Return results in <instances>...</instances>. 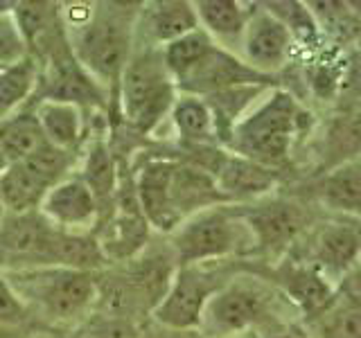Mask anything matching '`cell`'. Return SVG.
I'll use <instances>...</instances> for the list:
<instances>
[{
  "label": "cell",
  "instance_id": "obj_1",
  "mask_svg": "<svg viewBox=\"0 0 361 338\" xmlns=\"http://www.w3.org/2000/svg\"><path fill=\"white\" fill-rule=\"evenodd\" d=\"M310 122V113L287 90H274L251 115L237 122L231 135V146L237 156L276 169L287 161L293 138Z\"/></svg>",
  "mask_w": 361,
  "mask_h": 338
},
{
  "label": "cell",
  "instance_id": "obj_2",
  "mask_svg": "<svg viewBox=\"0 0 361 338\" xmlns=\"http://www.w3.org/2000/svg\"><path fill=\"white\" fill-rule=\"evenodd\" d=\"M174 79L167 73L163 52H142L127 63L120 77V97L127 120L135 129L152 131L174 108Z\"/></svg>",
  "mask_w": 361,
  "mask_h": 338
},
{
  "label": "cell",
  "instance_id": "obj_3",
  "mask_svg": "<svg viewBox=\"0 0 361 338\" xmlns=\"http://www.w3.org/2000/svg\"><path fill=\"white\" fill-rule=\"evenodd\" d=\"M131 23L122 11L90 16L79 25L73 45L75 61L99 82L120 84V77L129 63Z\"/></svg>",
  "mask_w": 361,
  "mask_h": 338
},
{
  "label": "cell",
  "instance_id": "obj_4",
  "mask_svg": "<svg viewBox=\"0 0 361 338\" xmlns=\"http://www.w3.org/2000/svg\"><path fill=\"white\" fill-rule=\"evenodd\" d=\"M30 280V296L56 318H73L84 311L95 298V277L88 270L75 268H43V270H16Z\"/></svg>",
  "mask_w": 361,
  "mask_h": 338
},
{
  "label": "cell",
  "instance_id": "obj_5",
  "mask_svg": "<svg viewBox=\"0 0 361 338\" xmlns=\"http://www.w3.org/2000/svg\"><path fill=\"white\" fill-rule=\"evenodd\" d=\"M271 82H274L271 75L257 73L246 61H240L235 54L214 45L188 75L178 79L176 86L192 93V97H208L237 86H269Z\"/></svg>",
  "mask_w": 361,
  "mask_h": 338
},
{
  "label": "cell",
  "instance_id": "obj_6",
  "mask_svg": "<svg viewBox=\"0 0 361 338\" xmlns=\"http://www.w3.org/2000/svg\"><path fill=\"white\" fill-rule=\"evenodd\" d=\"M56 228L41 212L9 214L0 221V255L9 262L39 264L54 268Z\"/></svg>",
  "mask_w": 361,
  "mask_h": 338
},
{
  "label": "cell",
  "instance_id": "obj_7",
  "mask_svg": "<svg viewBox=\"0 0 361 338\" xmlns=\"http://www.w3.org/2000/svg\"><path fill=\"white\" fill-rule=\"evenodd\" d=\"M237 244L235 223L221 210H203L183 223L174 234L178 262L188 266L201 259H212L231 253Z\"/></svg>",
  "mask_w": 361,
  "mask_h": 338
},
{
  "label": "cell",
  "instance_id": "obj_8",
  "mask_svg": "<svg viewBox=\"0 0 361 338\" xmlns=\"http://www.w3.org/2000/svg\"><path fill=\"white\" fill-rule=\"evenodd\" d=\"M210 296L212 287L208 280L190 266H180L165 298L154 307V318L172 330H192L201 325Z\"/></svg>",
  "mask_w": 361,
  "mask_h": 338
},
{
  "label": "cell",
  "instance_id": "obj_9",
  "mask_svg": "<svg viewBox=\"0 0 361 338\" xmlns=\"http://www.w3.org/2000/svg\"><path fill=\"white\" fill-rule=\"evenodd\" d=\"M293 48V37L267 9L253 11L244 30L246 61L257 73L271 75L287 63Z\"/></svg>",
  "mask_w": 361,
  "mask_h": 338
},
{
  "label": "cell",
  "instance_id": "obj_10",
  "mask_svg": "<svg viewBox=\"0 0 361 338\" xmlns=\"http://www.w3.org/2000/svg\"><path fill=\"white\" fill-rule=\"evenodd\" d=\"M264 313L262 293L246 284H231L212 293L201 323H206L214 334H235L255 325Z\"/></svg>",
  "mask_w": 361,
  "mask_h": 338
},
{
  "label": "cell",
  "instance_id": "obj_11",
  "mask_svg": "<svg viewBox=\"0 0 361 338\" xmlns=\"http://www.w3.org/2000/svg\"><path fill=\"white\" fill-rule=\"evenodd\" d=\"M147 237H149V223L140 210L135 189H124L118 203V214L106 223L97 239L99 251L109 262L129 259L147 244Z\"/></svg>",
  "mask_w": 361,
  "mask_h": 338
},
{
  "label": "cell",
  "instance_id": "obj_12",
  "mask_svg": "<svg viewBox=\"0 0 361 338\" xmlns=\"http://www.w3.org/2000/svg\"><path fill=\"white\" fill-rule=\"evenodd\" d=\"M246 223L264 251H280L307 225V214L291 201H271L246 212Z\"/></svg>",
  "mask_w": 361,
  "mask_h": 338
},
{
  "label": "cell",
  "instance_id": "obj_13",
  "mask_svg": "<svg viewBox=\"0 0 361 338\" xmlns=\"http://www.w3.org/2000/svg\"><path fill=\"white\" fill-rule=\"evenodd\" d=\"M41 217L61 228H82L97 212V201L82 178H63L52 185L41 201Z\"/></svg>",
  "mask_w": 361,
  "mask_h": 338
},
{
  "label": "cell",
  "instance_id": "obj_14",
  "mask_svg": "<svg viewBox=\"0 0 361 338\" xmlns=\"http://www.w3.org/2000/svg\"><path fill=\"white\" fill-rule=\"evenodd\" d=\"M174 169L176 165L172 161H154L142 167L138 183H135V196H138L147 223L165 232L174 230L180 221L169 203V185H172Z\"/></svg>",
  "mask_w": 361,
  "mask_h": 338
},
{
  "label": "cell",
  "instance_id": "obj_15",
  "mask_svg": "<svg viewBox=\"0 0 361 338\" xmlns=\"http://www.w3.org/2000/svg\"><path fill=\"white\" fill-rule=\"evenodd\" d=\"M212 178L226 201H235L255 199L271 192L278 183V172L255 161H248L244 156L224 154Z\"/></svg>",
  "mask_w": 361,
  "mask_h": 338
},
{
  "label": "cell",
  "instance_id": "obj_16",
  "mask_svg": "<svg viewBox=\"0 0 361 338\" xmlns=\"http://www.w3.org/2000/svg\"><path fill=\"white\" fill-rule=\"evenodd\" d=\"M280 284L307 318H323L334 307V287L312 264H287L280 270Z\"/></svg>",
  "mask_w": 361,
  "mask_h": 338
},
{
  "label": "cell",
  "instance_id": "obj_17",
  "mask_svg": "<svg viewBox=\"0 0 361 338\" xmlns=\"http://www.w3.org/2000/svg\"><path fill=\"white\" fill-rule=\"evenodd\" d=\"M361 255V230L355 225L343 223H330L319 232L314 244V264L323 273V270H332V273H348L355 268V262Z\"/></svg>",
  "mask_w": 361,
  "mask_h": 338
},
{
  "label": "cell",
  "instance_id": "obj_18",
  "mask_svg": "<svg viewBox=\"0 0 361 338\" xmlns=\"http://www.w3.org/2000/svg\"><path fill=\"white\" fill-rule=\"evenodd\" d=\"M48 82L50 84L45 86V99L66 101V104H75L79 108L97 106L104 101L97 82H93V77L75 59L66 61V56H56Z\"/></svg>",
  "mask_w": 361,
  "mask_h": 338
},
{
  "label": "cell",
  "instance_id": "obj_19",
  "mask_svg": "<svg viewBox=\"0 0 361 338\" xmlns=\"http://www.w3.org/2000/svg\"><path fill=\"white\" fill-rule=\"evenodd\" d=\"M224 201L226 196L208 172H203L197 165H176L172 185H169V203L180 219L192 210L210 208Z\"/></svg>",
  "mask_w": 361,
  "mask_h": 338
},
{
  "label": "cell",
  "instance_id": "obj_20",
  "mask_svg": "<svg viewBox=\"0 0 361 338\" xmlns=\"http://www.w3.org/2000/svg\"><path fill=\"white\" fill-rule=\"evenodd\" d=\"M316 192L327 208L361 219V161L338 165L321 174Z\"/></svg>",
  "mask_w": 361,
  "mask_h": 338
},
{
  "label": "cell",
  "instance_id": "obj_21",
  "mask_svg": "<svg viewBox=\"0 0 361 338\" xmlns=\"http://www.w3.org/2000/svg\"><path fill=\"white\" fill-rule=\"evenodd\" d=\"M34 115L39 120V127L45 135V140L54 146H59V149L68 151L82 140L84 118L79 106L66 104V101L43 99Z\"/></svg>",
  "mask_w": 361,
  "mask_h": 338
},
{
  "label": "cell",
  "instance_id": "obj_22",
  "mask_svg": "<svg viewBox=\"0 0 361 338\" xmlns=\"http://www.w3.org/2000/svg\"><path fill=\"white\" fill-rule=\"evenodd\" d=\"M353 161H361V108L338 115L330 124L323 149L321 174Z\"/></svg>",
  "mask_w": 361,
  "mask_h": 338
},
{
  "label": "cell",
  "instance_id": "obj_23",
  "mask_svg": "<svg viewBox=\"0 0 361 338\" xmlns=\"http://www.w3.org/2000/svg\"><path fill=\"white\" fill-rule=\"evenodd\" d=\"M45 192L48 187L34 178L23 163L7 165L0 174V206L9 210V214L34 212L41 206Z\"/></svg>",
  "mask_w": 361,
  "mask_h": 338
},
{
  "label": "cell",
  "instance_id": "obj_24",
  "mask_svg": "<svg viewBox=\"0 0 361 338\" xmlns=\"http://www.w3.org/2000/svg\"><path fill=\"white\" fill-rule=\"evenodd\" d=\"M195 11L203 30L224 39L244 34L248 16H251L235 0H199V3H195Z\"/></svg>",
  "mask_w": 361,
  "mask_h": 338
},
{
  "label": "cell",
  "instance_id": "obj_25",
  "mask_svg": "<svg viewBox=\"0 0 361 338\" xmlns=\"http://www.w3.org/2000/svg\"><path fill=\"white\" fill-rule=\"evenodd\" d=\"M172 259L169 257H147L142 262H138L131 270L129 287L133 291V296H140L147 300L149 307H156L158 302L165 298V293L172 287Z\"/></svg>",
  "mask_w": 361,
  "mask_h": 338
},
{
  "label": "cell",
  "instance_id": "obj_26",
  "mask_svg": "<svg viewBox=\"0 0 361 338\" xmlns=\"http://www.w3.org/2000/svg\"><path fill=\"white\" fill-rule=\"evenodd\" d=\"M149 25H152L154 37L167 45L180 37H185L190 32L199 30V18L192 3H183V0H163V3L154 5Z\"/></svg>",
  "mask_w": 361,
  "mask_h": 338
},
{
  "label": "cell",
  "instance_id": "obj_27",
  "mask_svg": "<svg viewBox=\"0 0 361 338\" xmlns=\"http://www.w3.org/2000/svg\"><path fill=\"white\" fill-rule=\"evenodd\" d=\"M97 239L88 234H75L68 230H56L54 234V266L56 268H75V270H93L104 264Z\"/></svg>",
  "mask_w": 361,
  "mask_h": 338
},
{
  "label": "cell",
  "instance_id": "obj_28",
  "mask_svg": "<svg viewBox=\"0 0 361 338\" xmlns=\"http://www.w3.org/2000/svg\"><path fill=\"white\" fill-rule=\"evenodd\" d=\"M172 120L178 135L192 146L210 144L214 135V122L208 104L201 97H183L172 108Z\"/></svg>",
  "mask_w": 361,
  "mask_h": 338
},
{
  "label": "cell",
  "instance_id": "obj_29",
  "mask_svg": "<svg viewBox=\"0 0 361 338\" xmlns=\"http://www.w3.org/2000/svg\"><path fill=\"white\" fill-rule=\"evenodd\" d=\"M45 142V135L39 127L37 115H18L0 127V154L7 165L25 161V158L39 149Z\"/></svg>",
  "mask_w": 361,
  "mask_h": 338
},
{
  "label": "cell",
  "instance_id": "obj_30",
  "mask_svg": "<svg viewBox=\"0 0 361 338\" xmlns=\"http://www.w3.org/2000/svg\"><path fill=\"white\" fill-rule=\"evenodd\" d=\"M212 48H214L212 37L203 27L190 32L172 43H167L163 50V61H165L167 73L172 75L174 82H178V79L188 75Z\"/></svg>",
  "mask_w": 361,
  "mask_h": 338
},
{
  "label": "cell",
  "instance_id": "obj_31",
  "mask_svg": "<svg viewBox=\"0 0 361 338\" xmlns=\"http://www.w3.org/2000/svg\"><path fill=\"white\" fill-rule=\"evenodd\" d=\"M82 180L88 185V189L93 192L97 203L111 199V194L116 192V180H118L116 163H113V156L109 151V146L102 140H97L88 149Z\"/></svg>",
  "mask_w": 361,
  "mask_h": 338
},
{
  "label": "cell",
  "instance_id": "obj_32",
  "mask_svg": "<svg viewBox=\"0 0 361 338\" xmlns=\"http://www.w3.org/2000/svg\"><path fill=\"white\" fill-rule=\"evenodd\" d=\"M37 84V63L27 56L16 65L0 68V118L18 106Z\"/></svg>",
  "mask_w": 361,
  "mask_h": 338
},
{
  "label": "cell",
  "instance_id": "obj_33",
  "mask_svg": "<svg viewBox=\"0 0 361 338\" xmlns=\"http://www.w3.org/2000/svg\"><path fill=\"white\" fill-rule=\"evenodd\" d=\"M20 163L34 178L41 180V183L50 189L52 185L63 180L66 169L71 165V154L45 140L39 149H34L25 161H20Z\"/></svg>",
  "mask_w": 361,
  "mask_h": 338
},
{
  "label": "cell",
  "instance_id": "obj_34",
  "mask_svg": "<svg viewBox=\"0 0 361 338\" xmlns=\"http://www.w3.org/2000/svg\"><path fill=\"white\" fill-rule=\"evenodd\" d=\"M14 20L30 48H39L41 41L50 39L54 27V11L48 3H16Z\"/></svg>",
  "mask_w": 361,
  "mask_h": 338
},
{
  "label": "cell",
  "instance_id": "obj_35",
  "mask_svg": "<svg viewBox=\"0 0 361 338\" xmlns=\"http://www.w3.org/2000/svg\"><path fill=\"white\" fill-rule=\"evenodd\" d=\"M267 11H271L282 25L289 30L293 39L316 43L319 39V20H316L314 11L305 3H267Z\"/></svg>",
  "mask_w": 361,
  "mask_h": 338
},
{
  "label": "cell",
  "instance_id": "obj_36",
  "mask_svg": "<svg viewBox=\"0 0 361 338\" xmlns=\"http://www.w3.org/2000/svg\"><path fill=\"white\" fill-rule=\"evenodd\" d=\"M30 56L27 43L14 20V11L0 14V68L16 65Z\"/></svg>",
  "mask_w": 361,
  "mask_h": 338
},
{
  "label": "cell",
  "instance_id": "obj_37",
  "mask_svg": "<svg viewBox=\"0 0 361 338\" xmlns=\"http://www.w3.org/2000/svg\"><path fill=\"white\" fill-rule=\"evenodd\" d=\"M319 338H361V311H327L323 318H319Z\"/></svg>",
  "mask_w": 361,
  "mask_h": 338
},
{
  "label": "cell",
  "instance_id": "obj_38",
  "mask_svg": "<svg viewBox=\"0 0 361 338\" xmlns=\"http://www.w3.org/2000/svg\"><path fill=\"white\" fill-rule=\"evenodd\" d=\"M332 309H355L361 311V268H350L343 273L338 287H334V307Z\"/></svg>",
  "mask_w": 361,
  "mask_h": 338
},
{
  "label": "cell",
  "instance_id": "obj_39",
  "mask_svg": "<svg viewBox=\"0 0 361 338\" xmlns=\"http://www.w3.org/2000/svg\"><path fill=\"white\" fill-rule=\"evenodd\" d=\"M25 315V307L18 300L16 291L9 287V282L0 275V323H20Z\"/></svg>",
  "mask_w": 361,
  "mask_h": 338
},
{
  "label": "cell",
  "instance_id": "obj_40",
  "mask_svg": "<svg viewBox=\"0 0 361 338\" xmlns=\"http://www.w3.org/2000/svg\"><path fill=\"white\" fill-rule=\"evenodd\" d=\"M102 338H138V334H135V330L131 325L116 320V323H109L104 327V336Z\"/></svg>",
  "mask_w": 361,
  "mask_h": 338
},
{
  "label": "cell",
  "instance_id": "obj_41",
  "mask_svg": "<svg viewBox=\"0 0 361 338\" xmlns=\"http://www.w3.org/2000/svg\"><path fill=\"white\" fill-rule=\"evenodd\" d=\"M276 338H298V336H291V334H280V336H276Z\"/></svg>",
  "mask_w": 361,
  "mask_h": 338
},
{
  "label": "cell",
  "instance_id": "obj_42",
  "mask_svg": "<svg viewBox=\"0 0 361 338\" xmlns=\"http://www.w3.org/2000/svg\"><path fill=\"white\" fill-rule=\"evenodd\" d=\"M3 212H5V210H3V206H0V221H3Z\"/></svg>",
  "mask_w": 361,
  "mask_h": 338
}]
</instances>
